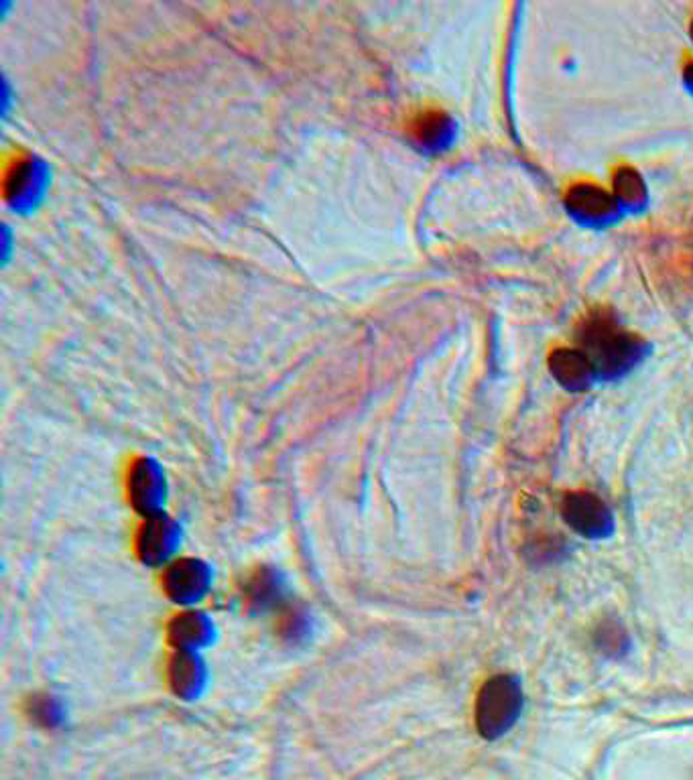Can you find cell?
<instances>
[{
  "instance_id": "1",
  "label": "cell",
  "mask_w": 693,
  "mask_h": 780,
  "mask_svg": "<svg viewBox=\"0 0 693 780\" xmlns=\"http://www.w3.org/2000/svg\"><path fill=\"white\" fill-rule=\"evenodd\" d=\"M580 342L594 374L602 379L626 374L641 358V342L633 333L622 330L609 311H596L582 323Z\"/></svg>"
},
{
  "instance_id": "2",
  "label": "cell",
  "mask_w": 693,
  "mask_h": 780,
  "mask_svg": "<svg viewBox=\"0 0 693 780\" xmlns=\"http://www.w3.org/2000/svg\"><path fill=\"white\" fill-rule=\"evenodd\" d=\"M525 710V696L519 677L496 674L480 689L476 728L482 738L499 740L511 732Z\"/></svg>"
},
{
  "instance_id": "3",
  "label": "cell",
  "mask_w": 693,
  "mask_h": 780,
  "mask_svg": "<svg viewBox=\"0 0 693 780\" xmlns=\"http://www.w3.org/2000/svg\"><path fill=\"white\" fill-rule=\"evenodd\" d=\"M562 519L584 539L600 541L614 532V517L606 502L592 492H568L562 500Z\"/></svg>"
},
{
  "instance_id": "4",
  "label": "cell",
  "mask_w": 693,
  "mask_h": 780,
  "mask_svg": "<svg viewBox=\"0 0 693 780\" xmlns=\"http://www.w3.org/2000/svg\"><path fill=\"white\" fill-rule=\"evenodd\" d=\"M550 370L553 379L570 392H582L594 380V368L582 350L562 348L550 356Z\"/></svg>"
},
{
  "instance_id": "5",
  "label": "cell",
  "mask_w": 693,
  "mask_h": 780,
  "mask_svg": "<svg viewBox=\"0 0 693 780\" xmlns=\"http://www.w3.org/2000/svg\"><path fill=\"white\" fill-rule=\"evenodd\" d=\"M568 208L587 218H604L616 210V200L596 186L582 183L568 193Z\"/></svg>"
},
{
  "instance_id": "6",
  "label": "cell",
  "mask_w": 693,
  "mask_h": 780,
  "mask_svg": "<svg viewBox=\"0 0 693 780\" xmlns=\"http://www.w3.org/2000/svg\"><path fill=\"white\" fill-rule=\"evenodd\" d=\"M594 644L596 649L609 657V659H621L626 652H629V647H631V640H629V632L624 630L619 620H604L600 627L596 628V634H594Z\"/></svg>"
},
{
  "instance_id": "7",
  "label": "cell",
  "mask_w": 693,
  "mask_h": 780,
  "mask_svg": "<svg viewBox=\"0 0 693 780\" xmlns=\"http://www.w3.org/2000/svg\"><path fill=\"white\" fill-rule=\"evenodd\" d=\"M614 196L624 203H639L645 198L643 178L631 167H622L614 176Z\"/></svg>"
},
{
  "instance_id": "8",
  "label": "cell",
  "mask_w": 693,
  "mask_h": 780,
  "mask_svg": "<svg viewBox=\"0 0 693 780\" xmlns=\"http://www.w3.org/2000/svg\"><path fill=\"white\" fill-rule=\"evenodd\" d=\"M448 119L442 112H425L413 124V134L421 144H438L445 137Z\"/></svg>"
},
{
  "instance_id": "9",
  "label": "cell",
  "mask_w": 693,
  "mask_h": 780,
  "mask_svg": "<svg viewBox=\"0 0 693 780\" xmlns=\"http://www.w3.org/2000/svg\"><path fill=\"white\" fill-rule=\"evenodd\" d=\"M562 549L563 543L560 544L553 539H548V541H539L538 544H533L531 556L539 557L543 563V561H550V557H560V553H563Z\"/></svg>"
},
{
  "instance_id": "10",
  "label": "cell",
  "mask_w": 693,
  "mask_h": 780,
  "mask_svg": "<svg viewBox=\"0 0 693 780\" xmlns=\"http://www.w3.org/2000/svg\"><path fill=\"white\" fill-rule=\"evenodd\" d=\"M687 78H690V80L693 82V66L690 68V70H687Z\"/></svg>"
},
{
  "instance_id": "11",
  "label": "cell",
  "mask_w": 693,
  "mask_h": 780,
  "mask_svg": "<svg viewBox=\"0 0 693 780\" xmlns=\"http://www.w3.org/2000/svg\"><path fill=\"white\" fill-rule=\"evenodd\" d=\"M692 39H693V24H692Z\"/></svg>"
}]
</instances>
